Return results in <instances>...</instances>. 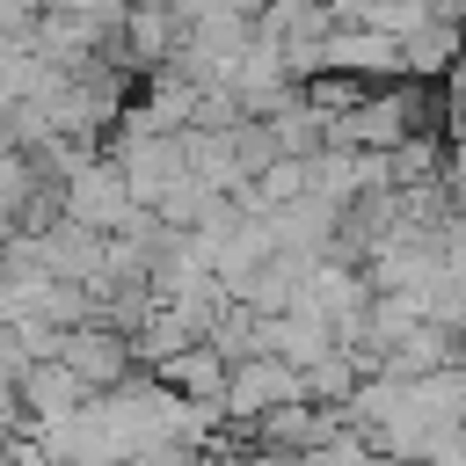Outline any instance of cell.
Returning a JSON list of instances; mask_svg holds the SVG:
<instances>
[{
	"label": "cell",
	"instance_id": "6da1fadb",
	"mask_svg": "<svg viewBox=\"0 0 466 466\" xmlns=\"http://www.w3.org/2000/svg\"><path fill=\"white\" fill-rule=\"evenodd\" d=\"M459 44H466V29H459V22H444V15H430L422 29H408V36H400V73H408V80H444V73H451V58H459Z\"/></svg>",
	"mask_w": 466,
	"mask_h": 466
},
{
	"label": "cell",
	"instance_id": "7a4b0ae2",
	"mask_svg": "<svg viewBox=\"0 0 466 466\" xmlns=\"http://www.w3.org/2000/svg\"><path fill=\"white\" fill-rule=\"evenodd\" d=\"M73 218L80 226H116V211L131 204V189H124V175L116 167H87V175H73Z\"/></svg>",
	"mask_w": 466,
	"mask_h": 466
},
{
	"label": "cell",
	"instance_id": "3957f363",
	"mask_svg": "<svg viewBox=\"0 0 466 466\" xmlns=\"http://www.w3.org/2000/svg\"><path fill=\"white\" fill-rule=\"evenodd\" d=\"M58 357L87 379V386H109L116 371H124V350H116V335H95V328H80V335H58Z\"/></svg>",
	"mask_w": 466,
	"mask_h": 466
},
{
	"label": "cell",
	"instance_id": "277c9868",
	"mask_svg": "<svg viewBox=\"0 0 466 466\" xmlns=\"http://www.w3.org/2000/svg\"><path fill=\"white\" fill-rule=\"evenodd\" d=\"M444 189H451V204H466V138L444 153Z\"/></svg>",
	"mask_w": 466,
	"mask_h": 466
}]
</instances>
